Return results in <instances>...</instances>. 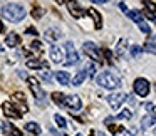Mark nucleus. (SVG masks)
<instances>
[{"label": "nucleus", "mask_w": 156, "mask_h": 136, "mask_svg": "<svg viewBox=\"0 0 156 136\" xmlns=\"http://www.w3.org/2000/svg\"><path fill=\"white\" fill-rule=\"evenodd\" d=\"M102 54H104V57L108 59V62H109V64H111V62H112V57H111V52H109L108 49H104V51H102Z\"/></svg>", "instance_id": "33"}, {"label": "nucleus", "mask_w": 156, "mask_h": 136, "mask_svg": "<svg viewBox=\"0 0 156 136\" xmlns=\"http://www.w3.org/2000/svg\"><path fill=\"white\" fill-rule=\"evenodd\" d=\"M44 37H45V41H49L51 44H54V42L59 39V34H57V30H52V29H49V30H45Z\"/></svg>", "instance_id": "20"}, {"label": "nucleus", "mask_w": 156, "mask_h": 136, "mask_svg": "<svg viewBox=\"0 0 156 136\" xmlns=\"http://www.w3.org/2000/svg\"><path fill=\"white\" fill-rule=\"evenodd\" d=\"M84 72L89 76V77H94V74H96V66H94V64H87V67H86Z\"/></svg>", "instance_id": "29"}, {"label": "nucleus", "mask_w": 156, "mask_h": 136, "mask_svg": "<svg viewBox=\"0 0 156 136\" xmlns=\"http://www.w3.org/2000/svg\"><path fill=\"white\" fill-rule=\"evenodd\" d=\"M69 12H71V15L74 19H81L84 15V10L81 9V5L77 2H69Z\"/></svg>", "instance_id": "11"}, {"label": "nucleus", "mask_w": 156, "mask_h": 136, "mask_svg": "<svg viewBox=\"0 0 156 136\" xmlns=\"http://www.w3.org/2000/svg\"><path fill=\"white\" fill-rule=\"evenodd\" d=\"M141 52H143V47H139V45H133L131 47V55L133 57H139Z\"/></svg>", "instance_id": "28"}, {"label": "nucleus", "mask_w": 156, "mask_h": 136, "mask_svg": "<svg viewBox=\"0 0 156 136\" xmlns=\"http://www.w3.org/2000/svg\"><path fill=\"white\" fill-rule=\"evenodd\" d=\"M2 15L10 22H20L25 17V9L19 4H7L2 7Z\"/></svg>", "instance_id": "1"}, {"label": "nucleus", "mask_w": 156, "mask_h": 136, "mask_svg": "<svg viewBox=\"0 0 156 136\" xmlns=\"http://www.w3.org/2000/svg\"><path fill=\"white\" fill-rule=\"evenodd\" d=\"M30 47L34 49L35 52H39V54H42V44H41V42H37V41H35V42H32V45H30Z\"/></svg>", "instance_id": "32"}, {"label": "nucleus", "mask_w": 156, "mask_h": 136, "mask_svg": "<svg viewBox=\"0 0 156 136\" xmlns=\"http://www.w3.org/2000/svg\"><path fill=\"white\" fill-rule=\"evenodd\" d=\"M138 25H139V29H141V32H143V34H151V29H149V25L146 24L144 20H143V22H139Z\"/></svg>", "instance_id": "30"}, {"label": "nucleus", "mask_w": 156, "mask_h": 136, "mask_svg": "<svg viewBox=\"0 0 156 136\" xmlns=\"http://www.w3.org/2000/svg\"><path fill=\"white\" fill-rule=\"evenodd\" d=\"M87 15L94 20V25H96V29H101L102 27V17H101V14H99L96 9H89L87 10Z\"/></svg>", "instance_id": "13"}, {"label": "nucleus", "mask_w": 156, "mask_h": 136, "mask_svg": "<svg viewBox=\"0 0 156 136\" xmlns=\"http://www.w3.org/2000/svg\"><path fill=\"white\" fill-rule=\"evenodd\" d=\"M4 30V24H2V22H0V32Z\"/></svg>", "instance_id": "37"}, {"label": "nucleus", "mask_w": 156, "mask_h": 136, "mask_svg": "<svg viewBox=\"0 0 156 136\" xmlns=\"http://www.w3.org/2000/svg\"><path fill=\"white\" fill-rule=\"evenodd\" d=\"M154 123H156V116H144V118L141 119V128L148 129V128H151Z\"/></svg>", "instance_id": "19"}, {"label": "nucleus", "mask_w": 156, "mask_h": 136, "mask_svg": "<svg viewBox=\"0 0 156 136\" xmlns=\"http://www.w3.org/2000/svg\"><path fill=\"white\" fill-rule=\"evenodd\" d=\"M66 54H67V57H66V66H76L79 62V54L76 52L74 49V44L72 42H66Z\"/></svg>", "instance_id": "5"}, {"label": "nucleus", "mask_w": 156, "mask_h": 136, "mask_svg": "<svg viewBox=\"0 0 156 136\" xmlns=\"http://www.w3.org/2000/svg\"><path fill=\"white\" fill-rule=\"evenodd\" d=\"M76 136H82V134H76Z\"/></svg>", "instance_id": "40"}, {"label": "nucleus", "mask_w": 156, "mask_h": 136, "mask_svg": "<svg viewBox=\"0 0 156 136\" xmlns=\"http://www.w3.org/2000/svg\"><path fill=\"white\" fill-rule=\"evenodd\" d=\"M126 99V94L124 92H114V94H109L108 96V101H109V106L112 109H119V106L124 102Z\"/></svg>", "instance_id": "9"}, {"label": "nucleus", "mask_w": 156, "mask_h": 136, "mask_svg": "<svg viewBox=\"0 0 156 136\" xmlns=\"http://www.w3.org/2000/svg\"><path fill=\"white\" fill-rule=\"evenodd\" d=\"M27 34H29V35H37V30H35L34 27H29V29H27Z\"/></svg>", "instance_id": "35"}, {"label": "nucleus", "mask_w": 156, "mask_h": 136, "mask_svg": "<svg viewBox=\"0 0 156 136\" xmlns=\"http://www.w3.org/2000/svg\"><path fill=\"white\" fill-rule=\"evenodd\" d=\"M5 44H7L9 47H17V45L20 44V37H19V34H9L7 39H5Z\"/></svg>", "instance_id": "17"}, {"label": "nucleus", "mask_w": 156, "mask_h": 136, "mask_svg": "<svg viewBox=\"0 0 156 136\" xmlns=\"http://www.w3.org/2000/svg\"><path fill=\"white\" fill-rule=\"evenodd\" d=\"M91 136H96V131H92V133H91Z\"/></svg>", "instance_id": "39"}, {"label": "nucleus", "mask_w": 156, "mask_h": 136, "mask_svg": "<svg viewBox=\"0 0 156 136\" xmlns=\"http://www.w3.org/2000/svg\"><path fill=\"white\" fill-rule=\"evenodd\" d=\"M51 59H52V62H55V64H61V62H64V55H62V51L57 47V45H54L52 44L51 45Z\"/></svg>", "instance_id": "10"}, {"label": "nucleus", "mask_w": 156, "mask_h": 136, "mask_svg": "<svg viewBox=\"0 0 156 136\" xmlns=\"http://www.w3.org/2000/svg\"><path fill=\"white\" fill-rule=\"evenodd\" d=\"M82 51H84L92 61H98V62L102 61V52L99 51V47L96 44H92V42H86V44L82 45Z\"/></svg>", "instance_id": "4"}, {"label": "nucleus", "mask_w": 156, "mask_h": 136, "mask_svg": "<svg viewBox=\"0 0 156 136\" xmlns=\"http://www.w3.org/2000/svg\"><path fill=\"white\" fill-rule=\"evenodd\" d=\"M44 14H45L44 9H37V7H35L34 10H32V17H34V19H41Z\"/></svg>", "instance_id": "31"}, {"label": "nucleus", "mask_w": 156, "mask_h": 136, "mask_svg": "<svg viewBox=\"0 0 156 136\" xmlns=\"http://www.w3.org/2000/svg\"><path fill=\"white\" fill-rule=\"evenodd\" d=\"M126 44H128V41H126V39H122V41H119V44H118V49H116V52H118V55H119V57H121V55L124 54Z\"/></svg>", "instance_id": "25"}, {"label": "nucleus", "mask_w": 156, "mask_h": 136, "mask_svg": "<svg viewBox=\"0 0 156 136\" xmlns=\"http://www.w3.org/2000/svg\"><path fill=\"white\" fill-rule=\"evenodd\" d=\"M0 51H2V47H0Z\"/></svg>", "instance_id": "41"}, {"label": "nucleus", "mask_w": 156, "mask_h": 136, "mask_svg": "<svg viewBox=\"0 0 156 136\" xmlns=\"http://www.w3.org/2000/svg\"><path fill=\"white\" fill-rule=\"evenodd\" d=\"M153 113H154V114H156V106H153Z\"/></svg>", "instance_id": "38"}, {"label": "nucleus", "mask_w": 156, "mask_h": 136, "mask_svg": "<svg viewBox=\"0 0 156 136\" xmlns=\"http://www.w3.org/2000/svg\"><path fill=\"white\" fill-rule=\"evenodd\" d=\"M116 118L118 119H131V111H129V109H122Z\"/></svg>", "instance_id": "26"}, {"label": "nucleus", "mask_w": 156, "mask_h": 136, "mask_svg": "<svg viewBox=\"0 0 156 136\" xmlns=\"http://www.w3.org/2000/svg\"><path fill=\"white\" fill-rule=\"evenodd\" d=\"M42 77H44L47 82H51V81H52V77H51V72H47V71H45V72H42Z\"/></svg>", "instance_id": "34"}, {"label": "nucleus", "mask_w": 156, "mask_h": 136, "mask_svg": "<svg viewBox=\"0 0 156 136\" xmlns=\"http://www.w3.org/2000/svg\"><path fill=\"white\" fill-rule=\"evenodd\" d=\"M25 131L27 133H30V134H41V126L37 124V123H27V124H25Z\"/></svg>", "instance_id": "18"}, {"label": "nucleus", "mask_w": 156, "mask_h": 136, "mask_svg": "<svg viewBox=\"0 0 156 136\" xmlns=\"http://www.w3.org/2000/svg\"><path fill=\"white\" fill-rule=\"evenodd\" d=\"M55 79H57L62 86H67L69 82H71V74L66 72V71H57L55 72Z\"/></svg>", "instance_id": "16"}, {"label": "nucleus", "mask_w": 156, "mask_h": 136, "mask_svg": "<svg viewBox=\"0 0 156 136\" xmlns=\"http://www.w3.org/2000/svg\"><path fill=\"white\" fill-rule=\"evenodd\" d=\"M119 9H121L122 12H128V7H126V4H124V2H121V4H119Z\"/></svg>", "instance_id": "36"}, {"label": "nucleus", "mask_w": 156, "mask_h": 136, "mask_svg": "<svg viewBox=\"0 0 156 136\" xmlns=\"http://www.w3.org/2000/svg\"><path fill=\"white\" fill-rule=\"evenodd\" d=\"M54 121L57 123V126H59L61 129H66V128H67V121H66V119L62 118L61 114H54Z\"/></svg>", "instance_id": "23"}, {"label": "nucleus", "mask_w": 156, "mask_h": 136, "mask_svg": "<svg viewBox=\"0 0 156 136\" xmlns=\"http://www.w3.org/2000/svg\"><path fill=\"white\" fill-rule=\"evenodd\" d=\"M64 106L69 109H72V111H79V109L82 108V101L79 96L76 94H71V96H64Z\"/></svg>", "instance_id": "7"}, {"label": "nucleus", "mask_w": 156, "mask_h": 136, "mask_svg": "<svg viewBox=\"0 0 156 136\" xmlns=\"http://www.w3.org/2000/svg\"><path fill=\"white\" fill-rule=\"evenodd\" d=\"M134 92L141 98H146L149 94V82L144 77H138L134 81Z\"/></svg>", "instance_id": "6"}, {"label": "nucleus", "mask_w": 156, "mask_h": 136, "mask_svg": "<svg viewBox=\"0 0 156 136\" xmlns=\"http://www.w3.org/2000/svg\"><path fill=\"white\" fill-rule=\"evenodd\" d=\"M143 51H146V52H149V54H154L156 55V37H154V35H151V37L146 41Z\"/></svg>", "instance_id": "15"}, {"label": "nucleus", "mask_w": 156, "mask_h": 136, "mask_svg": "<svg viewBox=\"0 0 156 136\" xmlns=\"http://www.w3.org/2000/svg\"><path fill=\"white\" fill-rule=\"evenodd\" d=\"M128 15H129V19H131L133 22H136V24L143 22V15H141V12H138V10H129Z\"/></svg>", "instance_id": "22"}, {"label": "nucleus", "mask_w": 156, "mask_h": 136, "mask_svg": "<svg viewBox=\"0 0 156 136\" xmlns=\"http://www.w3.org/2000/svg\"><path fill=\"white\" fill-rule=\"evenodd\" d=\"M109 129L114 136H134V131H129L124 126H111Z\"/></svg>", "instance_id": "12"}, {"label": "nucleus", "mask_w": 156, "mask_h": 136, "mask_svg": "<svg viewBox=\"0 0 156 136\" xmlns=\"http://www.w3.org/2000/svg\"><path fill=\"white\" fill-rule=\"evenodd\" d=\"M27 67L29 69H47L49 67V62L37 61V59H30V61H27Z\"/></svg>", "instance_id": "14"}, {"label": "nucleus", "mask_w": 156, "mask_h": 136, "mask_svg": "<svg viewBox=\"0 0 156 136\" xmlns=\"http://www.w3.org/2000/svg\"><path fill=\"white\" fill-rule=\"evenodd\" d=\"M141 15H144L146 19H149V20H151V22H154V24H156V15L153 14L151 10H148V9H144V10H143V14H141Z\"/></svg>", "instance_id": "27"}, {"label": "nucleus", "mask_w": 156, "mask_h": 136, "mask_svg": "<svg viewBox=\"0 0 156 136\" xmlns=\"http://www.w3.org/2000/svg\"><path fill=\"white\" fill-rule=\"evenodd\" d=\"M154 133H156V129H154Z\"/></svg>", "instance_id": "42"}, {"label": "nucleus", "mask_w": 156, "mask_h": 136, "mask_svg": "<svg viewBox=\"0 0 156 136\" xmlns=\"http://www.w3.org/2000/svg\"><path fill=\"white\" fill-rule=\"evenodd\" d=\"M2 109H4V114L7 116V118H14V119H19L22 116V113L19 111L17 108H15V104H12L10 101H5L4 104H2Z\"/></svg>", "instance_id": "8"}, {"label": "nucleus", "mask_w": 156, "mask_h": 136, "mask_svg": "<svg viewBox=\"0 0 156 136\" xmlns=\"http://www.w3.org/2000/svg\"><path fill=\"white\" fill-rule=\"evenodd\" d=\"M84 79H86V72L84 71H81V72H77V74L72 77V86H81L82 82H84Z\"/></svg>", "instance_id": "21"}, {"label": "nucleus", "mask_w": 156, "mask_h": 136, "mask_svg": "<svg viewBox=\"0 0 156 136\" xmlns=\"http://www.w3.org/2000/svg\"><path fill=\"white\" fill-rule=\"evenodd\" d=\"M96 81H98V84L101 86V88H106V89H116V88L121 86V79H119V76L114 74V72H111V71L101 72V74L96 77Z\"/></svg>", "instance_id": "2"}, {"label": "nucleus", "mask_w": 156, "mask_h": 136, "mask_svg": "<svg viewBox=\"0 0 156 136\" xmlns=\"http://www.w3.org/2000/svg\"><path fill=\"white\" fill-rule=\"evenodd\" d=\"M27 82H29V86H30V91L34 92L35 99H37V104H39V102H42V101L45 99V94H44V91H42L41 84H39L37 77H34V76H29V77H27Z\"/></svg>", "instance_id": "3"}, {"label": "nucleus", "mask_w": 156, "mask_h": 136, "mask_svg": "<svg viewBox=\"0 0 156 136\" xmlns=\"http://www.w3.org/2000/svg\"><path fill=\"white\" fill-rule=\"evenodd\" d=\"M154 88H156V86H154Z\"/></svg>", "instance_id": "43"}, {"label": "nucleus", "mask_w": 156, "mask_h": 136, "mask_svg": "<svg viewBox=\"0 0 156 136\" xmlns=\"http://www.w3.org/2000/svg\"><path fill=\"white\" fill-rule=\"evenodd\" d=\"M52 99L55 101V104L64 106V94L62 92H52Z\"/></svg>", "instance_id": "24"}]
</instances>
